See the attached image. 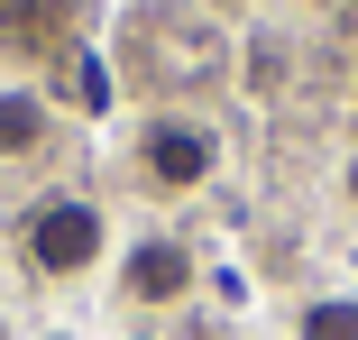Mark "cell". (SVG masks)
Masks as SVG:
<instances>
[{"mask_svg": "<svg viewBox=\"0 0 358 340\" xmlns=\"http://www.w3.org/2000/svg\"><path fill=\"white\" fill-rule=\"evenodd\" d=\"M46 148V101L37 92H0V157H37Z\"/></svg>", "mask_w": 358, "mask_h": 340, "instance_id": "cell-4", "label": "cell"}, {"mask_svg": "<svg viewBox=\"0 0 358 340\" xmlns=\"http://www.w3.org/2000/svg\"><path fill=\"white\" fill-rule=\"evenodd\" d=\"M92 257H101V212H92V202L55 193V202L28 212V267H37V276H83Z\"/></svg>", "mask_w": 358, "mask_h": 340, "instance_id": "cell-1", "label": "cell"}, {"mask_svg": "<svg viewBox=\"0 0 358 340\" xmlns=\"http://www.w3.org/2000/svg\"><path fill=\"white\" fill-rule=\"evenodd\" d=\"M120 295H129V304H175V295H193V257H184L175 239H138L129 267H120Z\"/></svg>", "mask_w": 358, "mask_h": 340, "instance_id": "cell-3", "label": "cell"}, {"mask_svg": "<svg viewBox=\"0 0 358 340\" xmlns=\"http://www.w3.org/2000/svg\"><path fill=\"white\" fill-rule=\"evenodd\" d=\"M0 340H10V322H0Z\"/></svg>", "mask_w": 358, "mask_h": 340, "instance_id": "cell-8", "label": "cell"}, {"mask_svg": "<svg viewBox=\"0 0 358 340\" xmlns=\"http://www.w3.org/2000/svg\"><path fill=\"white\" fill-rule=\"evenodd\" d=\"M349 193H358V157H349Z\"/></svg>", "mask_w": 358, "mask_h": 340, "instance_id": "cell-6", "label": "cell"}, {"mask_svg": "<svg viewBox=\"0 0 358 340\" xmlns=\"http://www.w3.org/2000/svg\"><path fill=\"white\" fill-rule=\"evenodd\" d=\"M138 166H148V184H166V193H193L211 166H221V139H211L202 120H157L148 148H138Z\"/></svg>", "mask_w": 358, "mask_h": 340, "instance_id": "cell-2", "label": "cell"}, {"mask_svg": "<svg viewBox=\"0 0 358 340\" xmlns=\"http://www.w3.org/2000/svg\"><path fill=\"white\" fill-rule=\"evenodd\" d=\"M211 10H239V0H211Z\"/></svg>", "mask_w": 358, "mask_h": 340, "instance_id": "cell-7", "label": "cell"}, {"mask_svg": "<svg viewBox=\"0 0 358 340\" xmlns=\"http://www.w3.org/2000/svg\"><path fill=\"white\" fill-rule=\"evenodd\" d=\"M303 340H358V304H340V295L313 304V313H303Z\"/></svg>", "mask_w": 358, "mask_h": 340, "instance_id": "cell-5", "label": "cell"}, {"mask_svg": "<svg viewBox=\"0 0 358 340\" xmlns=\"http://www.w3.org/2000/svg\"><path fill=\"white\" fill-rule=\"evenodd\" d=\"M46 340H64V331H46Z\"/></svg>", "mask_w": 358, "mask_h": 340, "instance_id": "cell-9", "label": "cell"}]
</instances>
